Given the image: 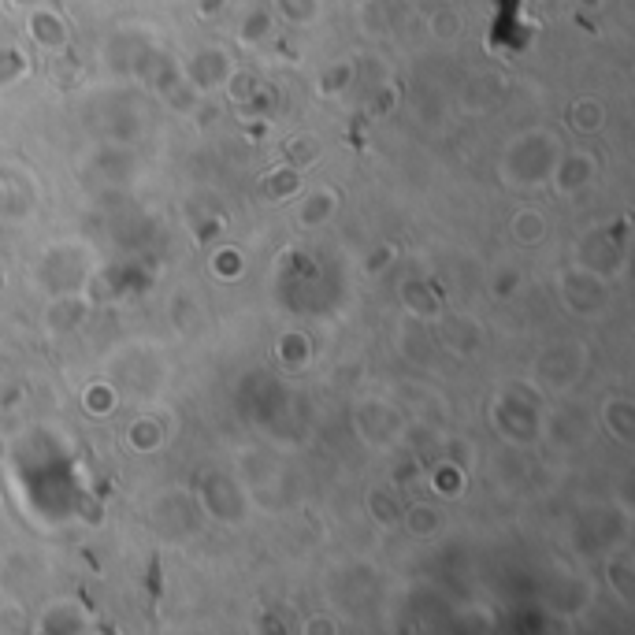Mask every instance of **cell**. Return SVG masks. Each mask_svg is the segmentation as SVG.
I'll list each match as a JSON object with an SVG mask.
<instances>
[{
  "label": "cell",
  "instance_id": "6da1fadb",
  "mask_svg": "<svg viewBox=\"0 0 635 635\" xmlns=\"http://www.w3.org/2000/svg\"><path fill=\"white\" fill-rule=\"evenodd\" d=\"M513 234H517L520 242H528V246H532V242H539V238L546 234V223L539 220L535 212H520L517 220H513Z\"/></svg>",
  "mask_w": 635,
  "mask_h": 635
},
{
  "label": "cell",
  "instance_id": "7a4b0ae2",
  "mask_svg": "<svg viewBox=\"0 0 635 635\" xmlns=\"http://www.w3.org/2000/svg\"><path fill=\"white\" fill-rule=\"evenodd\" d=\"M598 104L584 101V104H572V127H580V130H598Z\"/></svg>",
  "mask_w": 635,
  "mask_h": 635
}]
</instances>
